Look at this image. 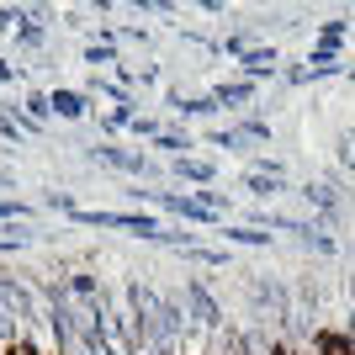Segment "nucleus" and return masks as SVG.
Segmentation results:
<instances>
[{
	"label": "nucleus",
	"instance_id": "nucleus-6",
	"mask_svg": "<svg viewBox=\"0 0 355 355\" xmlns=\"http://www.w3.org/2000/svg\"><path fill=\"white\" fill-rule=\"evenodd\" d=\"M48 101H53V117H64V122H85L90 117L85 90H48Z\"/></svg>",
	"mask_w": 355,
	"mask_h": 355
},
{
	"label": "nucleus",
	"instance_id": "nucleus-13",
	"mask_svg": "<svg viewBox=\"0 0 355 355\" xmlns=\"http://www.w3.org/2000/svg\"><path fill=\"white\" fill-rule=\"evenodd\" d=\"M334 159H340L345 175H355V128H340V133H334Z\"/></svg>",
	"mask_w": 355,
	"mask_h": 355
},
{
	"label": "nucleus",
	"instance_id": "nucleus-24",
	"mask_svg": "<svg viewBox=\"0 0 355 355\" xmlns=\"http://www.w3.org/2000/svg\"><path fill=\"white\" fill-rule=\"evenodd\" d=\"M286 85H308V64H292V69H282Z\"/></svg>",
	"mask_w": 355,
	"mask_h": 355
},
{
	"label": "nucleus",
	"instance_id": "nucleus-26",
	"mask_svg": "<svg viewBox=\"0 0 355 355\" xmlns=\"http://www.w3.org/2000/svg\"><path fill=\"white\" fill-rule=\"evenodd\" d=\"M6 186H16V175H11V170H0V191H6Z\"/></svg>",
	"mask_w": 355,
	"mask_h": 355
},
{
	"label": "nucleus",
	"instance_id": "nucleus-16",
	"mask_svg": "<svg viewBox=\"0 0 355 355\" xmlns=\"http://www.w3.org/2000/svg\"><path fill=\"white\" fill-rule=\"evenodd\" d=\"M223 53H239V59H244V53H250L254 48V27H234V32H223Z\"/></svg>",
	"mask_w": 355,
	"mask_h": 355
},
{
	"label": "nucleus",
	"instance_id": "nucleus-19",
	"mask_svg": "<svg viewBox=\"0 0 355 355\" xmlns=\"http://www.w3.org/2000/svg\"><path fill=\"white\" fill-rule=\"evenodd\" d=\"M239 133L250 138V144H270V138H276V128H270L266 117H244V122H239Z\"/></svg>",
	"mask_w": 355,
	"mask_h": 355
},
{
	"label": "nucleus",
	"instance_id": "nucleus-18",
	"mask_svg": "<svg viewBox=\"0 0 355 355\" xmlns=\"http://www.w3.org/2000/svg\"><path fill=\"white\" fill-rule=\"evenodd\" d=\"M207 144H218V148H228V154H239V148H250V138L239 133V128H212Z\"/></svg>",
	"mask_w": 355,
	"mask_h": 355
},
{
	"label": "nucleus",
	"instance_id": "nucleus-2",
	"mask_svg": "<svg viewBox=\"0 0 355 355\" xmlns=\"http://www.w3.org/2000/svg\"><path fill=\"white\" fill-rule=\"evenodd\" d=\"M96 164H112V170H122V175H138V180H154L159 175V164L148 159L144 148H122V144H96V148H85Z\"/></svg>",
	"mask_w": 355,
	"mask_h": 355
},
{
	"label": "nucleus",
	"instance_id": "nucleus-5",
	"mask_svg": "<svg viewBox=\"0 0 355 355\" xmlns=\"http://www.w3.org/2000/svg\"><path fill=\"white\" fill-rule=\"evenodd\" d=\"M239 69H244V80H276V74H282V53L266 48V43H254L250 53L239 59Z\"/></svg>",
	"mask_w": 355,
	"mask_h": 355
},
{
	"label": "nucleus",
	"instance_id": "nucleus-9",
	"mask_svg": "<svg viewBox=\"0 0 355 355\" xmlns=\"http://www.w3.org/2000/svg\"><path fill=\"white\" fill-rule=\"evenodd\" d=\"M223 228H228V244H244V250H266L270 244L266 228H250V223H223Z\"/></svg>",
	"mask_w": 355,
	"mask_h": 355
},
{
	"label": "nucleus",
	"instance_id": "nucleus-17",
	"mask_svg": "<svg viewBox=\"0 0 355 355\" xmlns=\"http://www.w3.org/2000/svg\"><path fill=\"white\" fill-rule=\"evenodd\" d=\"M345 43V21L340 16H329V21H318V48H329V53H340Z\"/></svg>",
	"mask_w": 355,
	"mask_h": 355
},
{
	"label": "nucleus",
	"instance_id": "nucleus-23",
	"mask_svg": "<svg viewBox=\"0 0 355 355\" xmlns=\"http://www.w3.org/2000/svg\"><path fill=\"white\" fill-rule=\"evenodd\" d=\"M133 133H138V138H159L164 128H159V122H154V117H138V122H133Z\"/></svg>",
	"mask_w": 355,
	"mask_h": 355
},
{
	"label": "nucleus",
	"instance_id": "nucleus-10",
	"mask_svg": "<svg viewBox=\"0 0 355 355\" xmlns=\"http://www.w3.org/2000/svg\"><path fill=\"white\" fill-rule=\"evenodd\" d=\"M0 138H6V144H21V138H37V133L27 128L21 112H6V106H0Z\"/></svg>",
	"mask_w": 355,
	"mask_h": 355
},
{
	"label": "nucleus",
	"instance_id": "nucleus-1",
	"mask_svg": "<svg viewBox=\"0 0 355 355\" xmlns=\"http://www.w3.org/2000/svg\"><path fill=\"white\" fill-rule=\"evenodd\" d=\"M297 196H302V202L318 212V228H324V234L345 223V191H340V180H334V175H329V180H308Z\"/></svg>",
	"mask_w": 355,
	"mask_h": 355
},
{
	"label": "nucleus",
	"instance_id": "nucleus-15",
	"mask_svg": "<svg viewBox=\"0 0 355 355\" xmlns=\"http://www.w3.org/2000/svg\"><path fill=\"white\" fill-rule=\"evenodd\" d=\"M186 260H196V266H207V270H228V250H212V244H191Z\"/></svg>",
	"mask_w": 355,
	"mask_h": 355
},
{
	"label": "nucleus",
	"instance_id": "nucleus-27",
	"mask_svg": "<svg viewBox=\"0 0 355 355\" xmlns=\"http://www.w3.org/2000/svg\"><path fill=\"white\" fill-rule=\"evenodd\" d=\"M350 80H355V64H350Z\"/></svg>",
	"mask_w": 355,
	"mask_h": 355
},
{
	"label": "nucleus",
	"instance_id": "nucleus-25",
	"mask_svg": "<svg viewBox=\"0 0 355 355\" xmlns=\"http://www.w3.org/2000/svg\"><path fill=\"white\" fill-rule=\"evenodd\" d=\"M0 85H16V64L11 59H0Z\"/></svg>",
	"mask_w": 355,
	"mask_h": 355
},
{
	"label": "nucleus",
	"instance_id": "nucleus-20",
	"mask_svg": "<svg viewBox=\"0 0 355 355\" xmlns=\"http://www.w3.org/2000/svg\"><path fill=\"white\" fill-rule=\"evenodd\" d=\"M6 223H32V207L16 202V196H0V228H6Z\"/></svg>",
	"mask_w": 355,
	"mask_h": 355
},
{
	"label": "nucleus",
	"instance_id": "nucleus-22",
	"mask_svg": "<svg viewBox=\"0 0 355 355\" xmlns=\"http://www.w3.org/2000/svg\"><path fill=\"white\" fill-rule=\"evenodd\" d=\"M21 27V16H16V6H0V37H6V32H16Z\"/></svg>",
	"mask_w": 355,
	"mask_h": 355
},
{
	"label": "nucleus",
	"instance_id": "nucleus-4",
	"mask_svg": "<svg viewBox=\"0 0 355 355\" xmlns=\"http://www.w3.org/2000/svg\"><path fill=\"white\" fill-rule=\"evenodd\" d=\"M170 175H175V180H191L196 191H202V186H218V164L202 159V154H180V159H170Z\"/></svg>",
	"mask_w": 355,
	"mask_h": 355
},
{
	"label": "nucleus",
	"instance_id": "nucleus-8",
	"mask_svg": "<svg viewBox=\"0 0 355 355\" xmlns=\"http://www.w3.org/2000/svg\"><path fill=\"white\" fill-rule=\"evenodd\" d=\"M21 117H27L32 133H43L48 117H53V101H48V90H27V96H21Z\"/></svg>",
	"mask_w": 355,
	"mask_h": 355
},
{
	"label": "nucleus",
	"instance_id": "nucleus-12",
	"mask_svg": "<svg viewBox=\"0 0 355 355\" xmlns=\"http://www.w3.org/2000/svg\"><path fill=\"white\" fill-rule=\"evenodd\" d=\"M16 16H21V11H16ZM43 43H48L43 21H21V27H16V48H21V53H37Z\"/></svg>",
	"mask_w": 355,
	"mask_h": 355
},
{
	"label": "nucleus",
	"instance_id": "nucleus-7",
	"mask_svg": "<svg viewBox=\"0 0 355 355\" xmlns=\"http://www.w3.org/2000/svg\"><path fill=\"white\" fill-rule=\"evenodd\" d=\"M254 80H223V85H212V101L218 106H254Z\"/></svg>",
	"mask_w": 355,
	"mask_h": 355
},
{
	"label": "nucleus",
	"instance_id": "nucleus-21",
	"mask_svg": "<svg viewBox=\"0 0 355 355\" xmlns=\"http://www.w3.org/2000/svg\"><path fill=\"white\" fill-rule=\"evenodd\" d=\"M43 207H48V212H64V218H74V212H80V202H74L69 191H48V196H43Z\"/></svg>",
	"mask_w": 355,
	"mask_h": 355
},
{
	"label": "nucleus",
	"instance_id": "nucleus-3",
	"mask_svg": "<svg viewBox=\"0 0 355 355\" xmlns=\"http://www.w3.org/2000/svg\"><path fill=\"white\" fill-rule=\"evenodd\" d=\"M164 106H170V112H175V117H196V122H207V117H218L223 106L212 101V96H186V90H164Z\"/></svg>",
	"mask_w": 355,
	"mask_h": 355
},
{
	"label": "nucleus",
	"instance_id": "nucleus-14",
	"mask_svg": "<svg viewBox=\"0 0 355 355\" xmlns=\"http://www.w3.org/2000/svg\"><path fill=\"white\" fill-rule=\"evenodd\" d=\"M85 64H96V74H101V69H117L122 53H117V43H90L85 48Z\"/></svg>",
	"mask_w": 355,
	"mask_h": 355
},
{
	"label": "nucleus",
	"instance_id": "nucleus-11",
	"mask_svg": "<svg viewBox=\"0 0 355 355\" xmlns=\"http://www.w3.org/2000/svg\"><path fill=\"white\" fill-rule=\"evenodd\" d=\"M154 148H164L170 159H180V154H191V148H196V138H191V133H175V128H164V133L154 138Z\"/></svg>",
	"mask_w": 355,
	"mask_h": 355
}]
</instances>
